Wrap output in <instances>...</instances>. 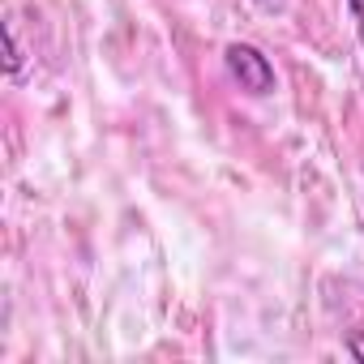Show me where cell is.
Instances as JSON below:
<instances>
[{
  "label": "cell",
  "mask_w": 364,
  "mask_h": 364,
  "mask_svg": "<svg viewBox=\"0 0 364 364\" xmlns=\"http://www.w3.org/2000/svg\"><path fill=\"white\" fill-rule=\"evenodd\" d=\"M223 60H228V73L240 82V90H249V95H270V90H274V69H270V60H266L257 48L232 43V48L223 52Z\"/></svg>",
  "instance_id": "1"
},
{
  "label": "cell",
  "mask_w": 364,
  "mask_h": 364,
  "mask_svg": "<svg viewBox=\"0 0 364 364\" xmlns=\"http://www.w3.org/2000/svg\"><path fill=\"white\" fill-rule=\"evenodd\" d=\"M351 351H355V355H364V343H351Z\"/></svg>",
  "instance_id": "3"
},
{
  "label": "cell",
  "mask_w": 364,
  "mask_h": 364,
  "mask_svg": "<svg viewBox=\"0 0 364 364\" xmlns=\"http://www.w3.org/2000/svg\"><path fill=\"white\" fill-rule=\"evenodd\" d=\"M347 9H351V18H355V31H360V39H364V0H347Z\"/></svg>",
  "instance_id": "2"
}]
</instances>
